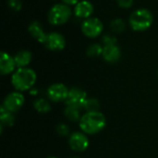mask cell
Here are the masks:
<instances>
[{"label":"cell","mask_w":158,"mask_h":158,"mask_svg":"<svg viewBox=\"0 0 158 158\" xmlns=\"http://www.w3.org/2000/svg\"><path fill=\"white\" fill-rule=\"evenodd\" d=\"M44 44L51 51H61L66 46V40L62 34L54 31L47 33L46 41Z\"/></svg>","instance_id":"10"},{"label":"cell","mask_w":158,"mask_h":158,"mask_svg":"<svg viewBox=\"0 0 158 158\" xmlns=\"http://www.w3.org/2000/svg\"><path fill=\"white\" fill-rule=\"evenodd\" d=\"M64 115H65L66 118L71 122L80 121V119L81 118L79 108H76L73 106H67L66 108L64 109Z\"/></svg>","instance_id":"17"},{"label":"cell","mask_w":158,"mask_h":158,"mask_svg":"<svg viewBox=\"0 0 158 158\" xmlns=\"http://www.w3.org/2000/svg\"><path fill=\"white\" fill-rule=\"evenodd\" d=\"M28 31L30 32V34L35 39L37 40L40 44H44L46 41V37H47V33L44 31V28L42 26V24L39 21H32L28 28Z\"/></svg>","instance_id":"14"},{"label":"cell","mask_w":158,"mask_h":158,"mask_svg":"<svg viewBox=\"0 0 158 158\" xmlns=\"http://www.w3.org/2000/svg\"><path fill=\"white\" fill-rule=\"evenodd\" d=\"M69 90L68 89V87L63 84V83H54L52 85H50L47 89V97L56 103L58 102H65L68 98L69 95Z\"/></svg>","instance_id":"8"},{"label":"cell","mask_w":158,"mask_h":158,"mask_svg":"<svg viewBox=\"0 0 158 158\" xmlns=\"http://www.w3.org/2000/svg\"><path fill=\"white\" fill-rule=\"evenodd\" d=\"M87 98V94L83 89L79 87H72L71 89H69V95L65 103L66 106L81 109L83 107V105Z\"/></svg>","instance_id":"6"},{"label":"cell","mask_w":158,"mask_h":158,"mask_svg":"<svg viewBox=\"0 0 158 158\" xmlns=\"http://www.w3.org/2000/svg\"><path fill=\"white\" fill-rule=\"evenodd\" d=\"M17 65L14 56H11L6 52H2L0 56V71L2 75L14 73Z\"/></svg>","instance_id":"11"},{"label":"cell","mask_w":158,"mask_h":158,"mask_svg":"<svg viewBox=\"0 0 158 158\" xmlns=\"http://www.w3.org/2000/svg\"><path fill=\"white\" fill-rule=\"evenodd\" d=\"M94 8L91 2L82 0V1H80L74 6V15L79 19H87L91 18L92 14L94 13Z\"/></svg>","instance_id":"12"},{"label":"cell","mask_w":158,"mask_h":158,"mask_svg":"<svg viewBox=\"0 0 158 158\" xmlns=\"http://www.w3.org/2000/svg\"><path fill=\"white\" fill-rule=\"evenodd\" d=\"M56 133L61 137H66V136H69V127L64 123L57 124V126L56 127Z\"/></svg>","instance_id":"22"},{"label":"cell","mask_w":158,"mask_h":158,"mask_svg":"<svg viewBox=\"0 0 158 158\" xmlns=\"http://www.w3.org/2000/svg\"><path fill=\"white\" fill-rule=\"evenodd\" d=\"M47 158H57V157H55V156H49V157Z\"/></svg>","instance_id":"27"},{"label":"cell","mask_w":158,"mask_h":158,"mask_svg":"<svg viewBox=\"0 0 158 158\" xmlns=\"http://www.w3.org/2000/svg\"><path fill=\"white\" fill-rule=\"evenodd\" d=\"M117 2L121 8H130L132 6L134 0H117Z\"/></svg>","instance_id":"25"},{"label":"cell","mask_w":158,"mask_h":158,"mask_svg":"<svg viewBox=\"0 0 158 158\" xmlns=\"http://www.w3.org/2000/svg\"><path fill=\"white\" fill-rule=\"evenodd\" d=\"M154 21V16L147 8H139L131 13L129 19L131 28L135 31H144L148 30Z\"/></svg>","instance_id":"3"},{"label":"cell","mask_w":158,"mask_h":158,"mask_svg":"<svg viewBox=\"0 0 158 158\" xmlns=\"http://www.w3.org/2000/svg\"><path fill=\"white\" fill-rule=\"evenodd\" d=\"M103 50L104 47L99 44H93L91 45H89V47L87 48V56H91V57H97L103 55Z\"/></svg>","instance_id":"21"},{"label":"cell","mask_w":158,"mask_h":158,"mask_svg":"<svg viewBox=\"0 0 158 158\" xmlns=\"http://www.w3.org/2000/svg\"><path fill=\"white\" fill-rule=\"evenodd\" d=\"M14 58H15V62H16L18 69L19 68H27V66L31 61L32 55L28 50H20L15 55Z\"/></svg>","instance_id":"15"},{"label":"cell","mask_w":158,"mask_h":158,"mask_svg":"<svg viewBox=\"0 0 158 158\" xmlns=\"http://www.w3.org/2000/svg\"><path fill=\"white\" fill-rule=\"evenodd\" d=\"M62 2L68 6H76L80 2V0H62Z\"/></svg>","instance_id":"26"},{"label":"cell","mask_w":158,"mask_h":158,"mask_svg":"<svg viewBox=\"0 0 158 158\" xmlns=\"http://www.w3.org/2000/svg\"><path fill=\"white\" fill-rule=\"evenodd\" d=\"M0 119L1 125L6 127H11L15 123V117L12 112L6 110L3 106L0 108Z\"/></svg>","instance_id":"16"},{"label":"cell","mask_w":158,"mask_h":158,"mask_svg":"<svg viewBox=\"0 0 158 158\" xmlns=\"http://www.w3.org/2000/svg\"><path fill=\"white\" fill-rule=\"evenodd\" d=\"M71 158H80V157H78V156H74V157H71Z\"/></svg>","instance_id":"28"},{"label":"cell","mask_w":158,"mask_h":158,"mask_svg":"<svg viewBox=\"0 0 158 158\" xmlns=\"http://www.w3.org/2000/svg\"><path fill=\"white\" fill-rule=\"evenodd\" d=\"M33 107L34 109L41 113V114H45L48 113L51 110V106L47 100L44 98H38L33 102Z\"/></svg>","instance_id":"18"},{"label":"cell","mask_w":158,"mask_h":158,"mask_svg":"<svg viewBox=\"0 0 158 158\" xmlns=\"http://www.w3.org/2000/svg\"><path fill=\"white\" fill-rule=\"evenodd\" d=\"M89 139L84 132H73L69 138V147L75 152H84L89 147Z\"/></svg>","instance_id":"9"},{"label":"cell","mask_w":158,"mask_h":158,"mask_svg":"<svg viewBox=\"0 0 158 158\" xmlns=\"http://www.w3.org/2000/svg\"><path fill=\"white\" fill-rule=\"evenodd\" d=\"M102 56L108 63H116L121 57V50L118 44L106 45L104 46Z\"/></svg>","instance_id":"13"},{"label":"cell","mask_w":158,"mask_h":158,"mask_svg":"<svg viewBox=\"0 0 158 158\" xmlns=\"http://www.w3.org/2000/svg\"><path fill=\"white\" fill-rule=\"evenodd\" d=\"M72 15V11L69 6L64 3H58L54 5L48 12V21L54 26L63 25L69 21Z\"/></svg>","instance_id":"4"},{"label":"cell","mask_w":158,"mask_h":158,"mask_svg":"<svg viewBox=\"0 0 158 158\" xmlns=\"http://www.w3.org/2000/svg\"><path fill=\"white\" fill-rule=\"evenodd\" d=\"M103 22L97 18H89L81 23V31L88 38H96L102 34Z\"/></svg>","instance_id":"5"},{"label":"cell","mask_w":158,"mask_h":158,"mask_svg":"<svg viewBox=\"0 0 158 158\" xmlns=\"http://www.w3.org/2000/svg\"><path fill=\"white\" fill-rule=\"evenodd\" d=\"M37 80L35 71L30 68H19L11 77V83L16 91L25 92L31 90Z\"/></svg>","instance_id":"2"},{"label":"cell","mask_w":158,"mask_h":158,"mask_svg":"<svg viewBox=\"0 0 158 158\" xmlns=\"http://www.w3.org/2000/svg\"><path fill=\"white\" fill-rule=\"evenodd\" d=\"M80 128L82 132L89 135H94L102 131L106 126V118L100 111L87 112L79 121Z\"/></svg>","instance_id":"1"},{"label":"cell","mask_w":158,"mask_h":158,"mask_svg":"<svg viewBox=\"0 0 158 158\" xmlns=\"http://www.w3.org/2000/svg\"><path fill=\"white\" fill-rule=\"evenodd\" d=\"M24 102H25V97L24 95L21 94V92H19V91H16V92H12L10 94H8L4 102H3V106L12 112V113H15L17 111H19L24 105Z\"/></svg>","instance_id":"7"},{"label":"cell","mask_w":158,"mask_h":158,"mask_svg":"<svg viewBox=\"0 0 158 158\" xmlns=\"http://www.w3.org/2000/svg\"><path fill=\"white\" fill-rule=\"evenodd\" d=\"M102 42L104 45H114L118 44V39L114 35L111 34H106L102 37Z\"/></svg>","instance_id":"23"},{"label":"cell","mask_w":158,"mask_h":158,"mask_svg":"<svg viewBox=\"0 0 158 158\" xmlns=\"http://www.w3.org/2000/svg\"><path fill=\"white\" fill-rule=\"evenodd\" d=\"M82 108H84L87 112L99 111V109H100V102H99L98 99H96L94 97L87 98Z\"/></svg>","instance_id":"19"},{"label":"cell","mask_w":158,"mask_h":158,"mask_svg":"<svg viewBox=\"0 0 158 158\" xmlns=\"http://www.w3.org/2000/svg\"><path fill=\"white\" fill-rule=\"evenodd\" d=\"M7 5L14 11H19L22 7L21 0H7Z\"/></svg>","instance_id":"24"},{"label":"cell","mask_w":158,"mask_h":158,"mask_svg":"<svg viewBox=\"0 0 158 158\" xmlns=\"http://www.w3.org/2000/svg\"><path fill=\"white\" fill-rule=\"evenodd\" d=\"M126 22L122 19H115L110 22V29L114 33H121L126 30Z\"/></svg>","instance_id":"20"}]
</instances>
